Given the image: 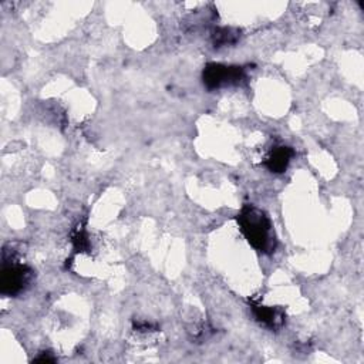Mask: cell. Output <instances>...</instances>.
<instances>
[{
    "mask_svg": "<svg viewBox=\"0 0 364 364\" xmlns=\"http://www.w3.org/2000/svg\"><path fill=\"white\" fill-rule=\"evenodd\" d=\"M237 225L246 240L256 250L269 253L276 246L273 226L269 216L253 205H245L237 215Z\"/></svg>",
    "mask_w": 364,
    "mask_h": 364,
    "instance_id": "1",
    "label": "cell"
},
{
    "mask_svg": "<svg viewBox=\"0 0 364 364\" xmlns=\"http://www.w3.org/2000/svg\"><path fill=\"white\" fill-rule=\"evenodd\" d=\"M31 270L20 263H10L3 267L1 272V293L14 296L24 290L30 283Z\"/></svg>",
    "mask_w": 364,
    "mask_h": 364,
    "instance_id": "2",
    "label": "cell"
},
{
    "mask_svg": "<svg viewBox=\"0 0 364 364\" xmlns=\"http://www.w3.org/2000/svg\"><path fill=\"white\" fill-rule=\"evenodd\" d=\"M243 78V70L240 67L209 64L203 70V82L208 88H220L223 85L236 84Z\"/></svg>",
    "mask_w": 364,
    "mask_h": 364,
    "instance_id": "3",
    "label": "cell"
},
{
    "mask_svg": "<svg viewBox=\"0 0 364 364\" xmlns=\"http://www.w3.org/2000/svg\"><path fill=\"white\" fill-rule=\"evenodd\" d=\"M291 155L293 151L289 146H276L266 158V166L272 172H283L287 168Z\"/></svg>",
    "mask_w": 364,
    "mask_h": 364,
    "instance_id": "4",
    "label": "cell"
},
{
    "mask_svg": "<svg viewBox=\"0 0 364 364\" xmlns=\"http://www.w3.org/2000/svg\"><path fill=\"white\" fill-rule=\"evenodd\" d=\"M255 316L259 321H262L263 324H266L269 327H276L282 323V314L279 311L273 310L272 307L256 306L255 307Z\"/></svg>",
    "mask_w": 364,
    "mask_h": 364,
    "instance_id": "5",
    "label": "cell"
}]
</instances>
